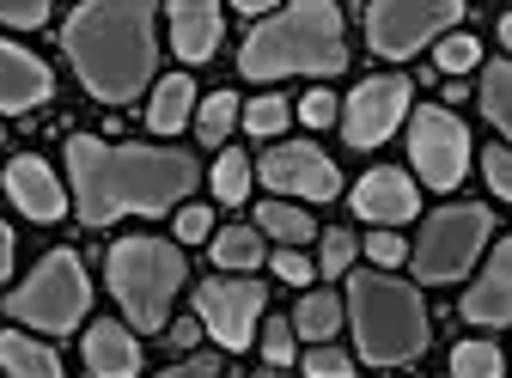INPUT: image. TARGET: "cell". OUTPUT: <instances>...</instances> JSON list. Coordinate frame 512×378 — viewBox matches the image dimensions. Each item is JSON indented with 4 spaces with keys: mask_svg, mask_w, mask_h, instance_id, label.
Returning a JSON list of instances; mask_svg holds the SVG:
<instances>
[{
    "mask_svg": "<svg viewBox=\"0 0 512 378\" xmlns=\"http://www.w3.org/2000/svg\"><path fill=\"white\" fill-rule=\"evenodd\" d=\"M68 177L86 226H110L122 214H165L196 189V159L171 147H104L92 135L68 141Z\"/></svg>",
    "mask_w": 512,
    "mask_h": 378,
    "instance_id": "cell-1",
    "label": "cell"
},
{
    "mask_svg": "<svg viewBox=\"0 0 512 378\" xmlns=\"http://www.w3.org/2000/svg\"><path fill=\"white\" fill-rule=\"evenodd\" d=\"M80 80L92 86V98L104 104H128L147 80H153V7L147 0H98V7H80L61 31Z\"/></svg>",
    "mask_w": 512,
    "mask_h": 378,
    "instance_id": "cell-2",
    "label": "cell"
},
{
    "mask_svg": "<svg viewBox=\"0 0 512 378\" xmlns=\"http://www.w3.org/2000/svg\"><path fill=\"white\" fill-rule=\"evenodd\" d=\"M244 80H281V74H342L348 43H342V13L324 0H299V7L263 19L244 37L238 55Z\"/></svg>",
    "mask_w": 512,
    "mask_h": 378,
    "instance_id": "cell-3",
    "label": "cell"
},
{
    "mask_svg": "<svg viewBox=\"0 0 512 378\" xmlns=\"http://www.w3.org/2000/svg\"><path fill=\"white\" fill-rule=\"evenodd\" d=\"M348 311H354V336L360 354L372 366H403L427 348V305L409 281L391 275H354L348 287Z\"/></svg>",
    "mask_w": 512,
    "mask_h": 378,
    "instance_id": "cell-4",
    "label": "cell"
},
{
    "mask_svg": "<svg viewBox=\"0 0 512 378\" xmlns=\"http://www.w3.org/2000/svg\"><path fill=\"white\" fill-rule=\"evenodd\" d=\"M183 281H189L183 257L165 238H122L110 250V293L122 299V311H128L135 330H165V311H171Z\"/></svg>",
    "mask_w": 512,
    "mask_h": 378,
    "instance_id": "cell-5",
    "label": "cell"
},
{
    "mask_svg": "<svg viewBox=\"0 0 512 378\" xmlns=\"http://www.w3.org/2000/svg\"><path fill=\"white\" fill-rule=\"evenodd\" d=\"M86 305H92V287H86V269L74 250H49L37 275L7 299V311L31 330H74L86 318Z\"/></svg>",
    "mask_w": 512,
    "mask_h": 378,
    "instance_id": "cell-6",
    "label": "cell"
},
{
    "mask_svg": "<svg viewBox=\"0 0 512 378\" xmlns=\"http://www.w3.org/2000/svg\"><path fill=\"white\" fill-rule=\"evenodd\" d=\"M488 232H494L488 208H439L421 226L415 275L421 281H458V275H470V263H476V250L488 244Z\"/></svg>",
    "mask_w": 512,
    "mask_h": 378,
    "instance_id": "cell-7",
    "label": "cell"
},
{
    "mask_svg": "<svg viewBox=\"0 0 512 378\" xmlns=\"http://www.w3.org/2000/svg\"><path fill=\"white\" fill-rule=\"evenodd\" d=\"M458 0H421V7H409V0H378V7H366V37L378 55H415L427 37L452 31L458 25Z\"/></svg>",
    "mask_w": 512,
    "mask_h": 378,
    "instance_id": "cell-8",
    "label": "cell"
},
{
    "mask_svg": "<svg viewBox=\"0 0 512 378\" xmlns=\"http://www.w3.org/2000/svg\"><path fill=\"white\" fill-rule=\"evenodd\" d=\"M409 153H415V171H421V183H433V189H452L458 177H464V165H470V135H464V122L452 116V110H415V122H409Z\"/></svg>",
    "mask_w": 512,
    "mask_h": 378,
    "instance_id": "cell-9",
    "label": "cell"
},
{
    "mask_svg": "<svg viewBox=\"0 0 512 378\" xmlns=\"http://www.w3.org/2000/svg\"><path fill=\"white\" fill-rule=\"evenodd\" d=\"M263 281H202L196 287V318L202 330L220 342V348H250L256 336V318H263Z\"/></svg>",
    "mask_w": 512,
    "mask_h": 378,
    "instance_id": "cell-10",
    "label": "cell"
},
{
    "mask_svg": "<svg viewBox=\"0 0 512 378\" xmlns=\"http://www.w3.org/2000/svg\"><path fill=\"white\" fill-rule=\"evenodd\" d=\"M403 110H409V80L403 74H378V80L354 86V98L342 110V129H348L354 147H378L403 122Z\"/></svg>",
    "mask_w": 512,
    "mask_h": 378,
    "instance_id": "cell-11",
    "label": "cell"
},
{
    "mask_svg": "<svg viewBox=\"0 0 512 378\" xmlns=\"http://www.w3.org/2000/svg\"><path fill=\"white\" fill-rule=\"evenodd\" d=\"M263 183H275L281 196H305V202H330L336 196V165L317 153L311 141H287L263 153Z\"/></svg>",
    "mask_w": 512,
    "mask_h": 378,
    "instance_id": "cell-12",
    "label": "cell"
},
{
    "mask_svg": "<svg viewBox=\"0 0 512 378\" xmlns=\"http://www.w3.org/2000/svg\"><path fill=\"white\" fill-rule=\"evenodd\" d=\"M49 92H55V80H49L43 61L31 49H19V43L0 37V110H7V116L37 110V104H49Z\"/></svg>",
    "mask_w": 512,
    "mask_h": 378,
    "instance_id": "cell-13",
    "label": "cell"
},
{
    "mask_svg": "<svg viewBox=\"0 0 512 378\" xmlns=\"http://www.w3.org/2000/svg\"><path fill=\"white\" fill-rule=\"evenodd\" d=\"M464 318H470V324H512V238H500L494 263H488L482 281L464 293Z\"/></svg>",
    "mask_w": 512,
    "mask_h": 378,
    "instance_id": "cell-14",
    "label": "cell"
},
{
    "mask_svg": "<svg viewBox=\"0 0 512 378\" xmlns=\"http://www.w3.org/2000/svg\"><path fill=\"white\" fill-rule=\"evenodd\" d=\"M354 208H360L366 220L397 226V220H415L421 196H415V183H409L403 171H372V177H360V189H354Z\"/></svg>",
    "mask_w": 512,
    "mask_h": 378,
    "instance_id": "cell-15",
    "label": "cell"
},
{
    "mask_svg": "<svg viewBox=\"0 0 512 378\" xmlns=\"http://www.w3.org/2000/svg\"><path fill=\"white\" fill-rule=\"evenodd\" d=\"M7 189H13V202L31 220H61V208H68V196H61V183L49 177L43 159H13L7 165Z\"/></svg>",
    "mask_w": 512,
    "mask_h": 378,
    "instance_id": "cell-16",
    "label": "cell"
},
{
    "mask_svg": "<svg viewBox=\"0 0 512 378\" xmlns=\"http://www.w3.org/2000/svg\"><path fill=\"white\" fill-rule=\"evenodd\" d=\"M86 366H92V378H135L141 372V342L122 324H92L86 330Z\"/></svg>",
    "mask_w": 512,
    "mask_h": 378,
    "instance_id": "cell-17",
    "label": "cell"
},
{
    "mask_svg": "<svg viewBox=\"0 0 512 378\" xmlns=\"http://www.w3.org/2000/svg\"><path fill=\"white\" fill-rule=\"evenodd\" d=\"M171 43H177L183 61H208L220 49V7H208V0L171 7Z\"/></svg>",
    "mask_w": 512,
    "mask_h": 378,
    "instance_id": "cell-18",
    "label": "cell"
},
{
    "mask_svg": "<svg viewBox=\"0 0 512 378\" xmlns=\"http://www.w3.org/2000/svg\"><path fill=\"white\" fill-rule=\"evenodd\" d=\"M0 372H7V378H61V360L43 342L7 330V336H0Z\"/></svg>",
    "mask_w": 512,
    "mask_h": 378,
    "instance_id": "cell-19",
    "label": "cell"
},
{
    "mask_svg": "<svg viewBox=\"0 0 512 378\" xmlns=\"http://www.w3.org/2000/svg\"><path fill=\"white\" fill-rule=\"evenodd\" d=\"M189 104H196V86H189L183 74L159 80V92H153V110H147V122H153V135H177L183 122H189Z\"/></svg>",
    "mask_w": 512,
    "mask_h": 378,
    "instance_id": "cell-20",
    "label": "cell"
},
{
    "mask_svg": "<svg viewBox=\"0 0 512 378\" xmlns=\"http://www.w3.org/2000/svg\"><path fill=\"white\" fill-rule=\"evenodd\" d=\"M336 324H342V305H336L330 293H305V299H299V311H293V330H299V336H311L317 348L336 336Z\"/></svg>",
    "mask_w": 512,
    "mask_h": 378,
    "instance_id": "cell-21",
    "label": "cell"
},
{
    "mask_svg": "<svg viewBox=\"0 0 512 378\" xmlns=\"http://www.w3.org/2000/svg\"><path fill=\"white\" fill-rule=\"evenodd\" d=\"M482 110L494 116L500 135H512V61H494V68H482Z\"/></svg>",
    "mask_w": 512,
    "mask_h": 378,
    "instance_id": "cell-22",
    "label": "cell"
},
{
    "mask_svg": "<svg viewBox=\"0 0 512 378\" xmlns=\"http://www.w3.org/2000/svg\"><path fill=\"white\" fill-rule=\"evenodd\" d=\"M256 232H275V238L299 244V238H311L317 226H311V214L293 208V202H263V208H256Z\"/></svg>",
    "mask_w": 512,
    "mask_h": 378,
    "instance_id": "cell-23",
    "label": "cell"
},
{
    "mask_svg": "<svg viewBox=\"0 0 512 378\" xmlns=\"http://www.w3.org/2000/svg\"><path fill=\"white\" fill-rule=\"evenodd\" d=\"M214 263L220 269H256V263H263V238H256V232H244V226H232V232H220L214 238Z\"/></svg>",
    "mask_w": 512,
    "mask_h": 378,
    "instance_id": "cell-24",
    "label": "cell"
},
{
    "mask_svg": "<svg viewBox=\"0 0 512 378\" xmlns=\"http://www.w3.org/2000/svg\"><path fill=\"white\" fill-rule=\"evenodd\" d=\"M232 122H238V98H232V92H214V98L202 104V116H196V135H202L208 147H226Z\"/></svg>",
    "mask_w": 512,
    "mask_h": 378,
    "instance_id": "cell-25",
    "label": "cell"
},
{
    "mask_svg": "<svg viewBox=\"0 0 512 378\" xmlns=\"http://www.w3.org/2000/svg\"><path fill=\"white\" fill-rule=\"evenodd\" d=\"M452 378H500V348H488V342H458V348H452Z\"/></svg>",
    "mask_w": 512,
    "mask_h": 378,
    "instance_id": "cell-26",
    "label": "cell"
},
{
    "mask_svg": "<svg viewBox=\"0 0 512 378\" xmlns=\"http://www.w3.org/2000/svg\"><path fill=\"white\" fill-rule=\"evenodd\" d=\"M214 196L220 202H244L250 196V159L244 153H220V165H214Z\"/></svg>",
    "mask_w": 512,
    "mask_h": 378,
    "instance_id": "cell-27",
    "label": "cell"
},
{
    "mask_svg": "<svg viewBox=\"0 0 512 378\" xmlns=\"http://www.w3.org/2000/svg\"><path fill=\"white\" fill-rule=\"evenodd\" d=\"M244 129H250V135H281V129H287V104H281V98H256V104L244 110Z\"/></svg>",
    "mask_w": 512,
    "mask_h": 378,
    "instance_id": "cell-28",
    "label": "cell"
},
{
    "mask_svg": "<svg viewBox=\"0 0 512 378\" xmlns=\"http://www.w3.org/2000/svg\"><path fill=\"white\" fill-rule=\"evenodd\" d=\"M305 378H354V360H348L342 348L324 342V348H311V354H305Z\"/></svg>",
    "mask_w": 512,
    "mask_h": 378,
    "instance_id": "cell-29",
    "label": "cell"
},
{
    "mask_svg": "<svg viewBox=\"0 0 512 378\" xmlns=\"http://www.w3.org/2000/svg\"><path fill=\"white\" fill-rule=\"evenodd\" d=\"M476 55H482L476 37H445V43H439V68H445V74H464V68H476Z\"/></svg>",
    "mask_w": 512,
    "mask_h": 378,
    "instance_id": "cell-30",
    "label": "cell"
},
{
    "mask_svg": "<svg viewBox=\"0 0 512 378\" xmlns=\"http://www.w3.org/2000/svg\"><path fill=\"white\" fill-rule=\"evenodd\" d=\"M43 19H49L43 0H0V25H13V31H31V25H43Z\"/></svg>",
    "mask_w": 512,
    "mask_h": 378,
    "instance_id": "cell-31",
    "label": "cell"
},
{
    "mask_svg": "<svg viewBox=\"0 0 512 378\" xmlns=\"http://www.w3.org/2000/svg\"><path fill=\"white\" fill-rule=\"evenodd\" d=\"M348 263H354V232H324V275L336 281L348 275Z\"/></svg>",
    "mask_w": 512,
    "mask_h": 378,
    "instance_id": "cell-32",
    "label": "cell"
},
{
    "mask_svg": "<svg viewBox=\"0 0 512 378\" xmlns=\"http://www.w3.org/2000/svg\"><path fill=\"white\" fill-rule=\"evenodd\" d=\"M482 171H488V183L500 189V196L512 202V153H506V147H488V153H482Z\"/></svg>",
    "mask_w": 512,
    "mask_h": 378,
    "instance_id": "cell-33",
    "label": "cell"
},
{
    "mask_svg": "<svg viewBox=\"0 0 512 378\" xmlns=\"http://www.w3.org/2000/svg\"><path fill=\"white\" fill-rule=\"evenodd\" d=\"M263 360L269 366H287L293 360V324H269L263 330Z\"/></svg>",
    "mask_w": 512,
    "mask_h": 378,
    "instance_id": "cell-34",
    "label": "cell"
},
{
    "mask_svg": "<svg viewBox=\"0 0 512 378\" xmlns=\"http://www.w3.org/2000/svg\"><path fill=\"white\" fill-rule=\"evenodd\" d=\"M366 250H372V263H378V269H391V263H403V257H409L397 232H372V238H366Z\"/></svg>",
    "mask_w": 512,
    "mask_h": 378,
    "instance_id": "cell-35",
    "label": "cell"
},
{
    "mask_svg": "<svg viewBox=\"0 0 512 378\" xmlns=\"http://www.w3.org/2000/svg\"><path fill=\"white\" fill-rule=\"evenodd\" d=\"M159 378H220V360H214V354H189V360H177V366L159 372Z\"/></svg>",
    "mask_w": 512,
    "mask_h": 378,
    "instance_id": "cell-36",
    "label": "cell"
},
{
    "mask_svg": "<svg viewBox=\"0 0 512 378\" xmlns=\"http://www.w3.org/2000/svg\"><path fill=\"white\" fill-rule=\"evenodd\" d=\"M299 116L311 122V129H330V122H336V98H330V92H311V98L299 104Z\"/></svg>",
    "mask_w": 512,
    "mask_h": 378,
    "instance_id": "cell-37",
    "label": "cell"
},
{
    "mask_svg": "<svg viewBox=\"0 0 512 378\" xmlns=\"http://www.w3.org/2000/svg\"><path fill=\"white\" fill-rule=\"evenodd\" d=\"M208 232H214L208 208H183V214H177V238H183V244H196V238H208Z\"/></svg>",
    "mask_w": 512,
    "mask_h": 378,
    "instance_id": "cell-38",
    "label": "cell"
},
{
    "mask_svg": "<svg viewBox=\"0 0 512 378\" xmlns=\"http://www.w3.org/2000/svg\"><path fill=\"white\" fill-rule=\"evenodd\" d=\"M275 275L281 281H311V263L299 257V250H275Z\"/></svg>",
    "mask_w": 512,
    "mask_h": 378,
    "instance_id": "cell-39",
    "label": "cell"
},
{
    "mask_svg": "<svg viewBox=\"0 0 512 378\" xmlns=\"http://www.w3.org/2000/svg\"><path fill=\"white\" fill-rule=\"evenodd\" d=\"M7 269H13V232L0 226V275H7Z\"/></svg>",
    "mask_w": 512,
    "mask_h": 378,
    "instance_id": "cell-40",
    "label": "cell"
},
{
    "mask_svg": "<svg viewBox=\"0 0 512 378\" xmlns=\"http://www.w3.org/2000/svg\"><path fill=\"white\" fill-rule=\"evenodd\" d=\"M500 37H506V49H512V13H506V19H500Z\"/></svg>",
    "mask_w": 512,
    "mask_h": 378,
    "instance_id": "cell-41",
    "label": "cell"
}]
</instances>
